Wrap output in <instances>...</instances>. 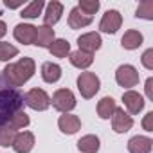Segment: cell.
<instances>
[{
    "mask_svg": "<svg viewBox=\"0 0 153 153\" xmlns=\"http://www.w3.org/2000/svg\"><path fill=\"white\" fill-rule=\"evenodd\" d=\"M36 72V63L33 58H20L16 63H9L4 70H2V78L6 81L7 87H22L24 83H27Z\"/></svg>",
    "mask_w": 153,
    "mask_h": 153,
    "instance_id": "1",
    "label": "cell"
},
{
    "mask_svg": "<svg viewBox=\"0 0 153 153\" xmlns=\"http://www.w3.org/2000/svg\"><path fill=\"white\" fill-rule=\"evenodd\" d=\"M101 88V81L94 72H81L78 76V90L81 94V97L85 99H92Z\"/></svg>",
    "mask_w": 153,
    "mask_h": 153,
    "instance_id": "2",
    "label": "cell"
},
{
    "mask_svg": "<svg viewBox=\"0 0 153 153\" xmlns=\"http://www.w3.org/2000/svg\"><path fill=\"white\" fill-rule=\"evenodd\" d=\"M51 105H52V108H56L58 112L68 114L70 110L76 108L78 101H76V96L72 94V90H68V88H58V90L52 94V97H51Z\"/></svg>",
    "mask_w": 153,
    "mask_h": 153,
    "instance_id": "3",
    "label": "cell"
},
{
    "mask_svg": "<svg viewBox=\"0 0 153 153\" xmlns=\"http://www.w3.org/2000/svg\"><path fill=\"white\" fill-rule=\"evenodd\" d=\"M24 103L36 112H43L51 106V97L43 88H31L24 96Z\"/></svg>",
    "mask_w": 153,
    "mask_h": 153,
    "instance_id": "4",
    "label": "cell"
},
{
    "mask_svg": "<svg viewBox=\"0 0 153 153\" xmlns=\"http://www.w3.org/2000/svg\"><path fill=\"white\" fill-rule=\"evenodd\" d=\"M139 72H137V68L133 67V65H121V67H117V70H115V81H117V85L119 87H123V88H131V87H135L137 83H139Z\"/></svg>",
    "mask_w": 153,
    "mask_h": 153,
    "instance_id": "5",
    "label": "cell"
},
{
    "mask_svg": "<svg viewBox=\"0 0 153 153\" xmlns=\"http://www.w3.org/2000/svg\"><path fill=\"white\" fill-rule=\"evenodd\" d=\"M121 25H123V16H121V13H119L117 9H108V11L103 15L101 22H99V31H101V33H106V34H115V33L121 29Z\"/></svg>",
    "mask_w": 153,
    "mask_h": 153,
    "instance_id": "6",
    "label": "cell"
},
{
    "mask_svg": "<svg viewBox=\"0 0 153 153\" xmlns=\"http://www.w3.org/2000/svg\"><path fill=\"white\" fill-rule=\"evenodd\" d=\"M133 126V119L128 112H124V108H115L114 115H112V128L115 133H126L130 131Z\"/></svg>",
    "mask_w": 153,
    "mask_h": 153,
    "instance_id": "7",
    "label": "cell"
},
{
    "mask_svg": "<svg viewBox=\"0 0 153 153\" xmlns=\"http://www.w3.org/2000/svg\"><path fill=\"white\" fill-rule=\"evenodd\" d=\"M101 45H103V40H101L99 33H96V31L85 33V34H81V36L78 38V47H79V51L88 52V54H94L96 51H99Z\"/></svg>",
    "mask_w": 153,
    "mask_h": 153,
    "instance_id": "8",
    "label": "cell"
},
{
    "mask_svg": "<svg viewBox=\"0 0 153 153\" xmlns=\"http://www.w3.org/2000/svg\"><path fill=\"white\" fill-rule=\"evenodd\" d=\"M13 36L16 42L24 43V45H34V38H36V27L31 24H18L13 31Z\"/></svg>",
    "mask_w": 153,
    "mask_h": 153,
    "instance_id": "9",
    "label": "cell"
},
{
    "mask_svg": "<svg viewBox=\"0 0 153 153\" xmlns=\"http://www.w3.org/2000/svg\"><path fill=\"white\" fill-rule=\"evenodd\" d=\"M61 15H63V4L58 2V0L49 2V4H47V9H45V13H43V25H47V27L56 25V24L61 20Z\"/></svg>",
    "mask_w": 153,
    "mask_h": 153,
    "instance_id": "10",
    "label": "cell"
},
{
    "mask_svg": "<svg viewBox=\"0 0 153 153\" xmlns=\"http://www.w3.org/2000/svg\"><path fill=\"white\" fill-rule=\"evenodd\" d=\"M123 103H124L126 110H128L131 115L142 112V108H144V97H142L139 92H135V90L124 92V94H123Z\"/></svg>",
    "mask_w": 153,
    "mask_h": 153,
    "instance_id": "11",
    "label": "cell"
},
{
    "mask_svg": "<svg viewBox=\"0 0 153 153\" xmlns=\"http://www.w3.org/2000/svg\"><path fill=\"white\" fill-rule=\"evenodd\" d=\"M58 126H59V130L63 133L74 135L78 130H81V119L78 115H74V114H63L58 119Z\"/></svg>",
    "mask_w": 153,
    "mask_h": 153,
    "instance_id": "12",
    "label": "cell"
},
{
    "mask_svg": "<svg viewBox=\"0 0 153 153\" xmlns=\"http://www.w3.org/2000/svg\"><path fill=\"white\" fill-rule=\"evenodd\" d=\"M34 148V133L33 131H20L13 140V149L16 153H29Z\"/></svg>",
    "mask_w": 153,
    "mask_h": 153,
    "instance_id": "13",
    "label": "cell"
},
{
    "mask_svg": "<svg viewBox=\"0 0 153 153\" xmlns=\"http://www.w3.org/2000/svg\"><path fill=\"white\" fill-rule=\"evenodd\" d=\"M153 148V140L146 135H135L128 140V151L130 153H149Z\"/></svg>",
    "mask_w": 153,
    "mask_h": 153,
    "instance_id": "14",
    "label": "cell"
},
{
    "mask_svg": "<svg viewBox=\"0 0 153 153\" xmlns=\"http://www.w3.org/2000/svg\"><path fill=\"white\" fill-rule=\"evenodd\" d=\"M142 42H144V36H142V33H139L137 29H128V31L123 34V38H121V45H123L126 51H135V49H139V47L142 45Z\"/></svg>",
    "mask_w": 153,
    "mask_h": 153,
    "instance_id": "15",
    "label": "cell"
},
{
    "mask_svg": "<svg viewBox=\"0 0 153 153\" xmlns=\"http://www.w3.org/2000/svg\"><path fill=\"white\" fill-rule=\"evenodd\" d=\"M90 24H92V16H87L85 13H81L78 9V6L70 9V13H68V27L70 29H83Z\"/></svg>",
    "mask_w": 153,
    "mask_h": 153,
    "instance_id": "16",
    "label": "cell"
},
{
    "mask_svg": "<svg viewBox=\"0 0 153 153\" xmlns=\"http://www.w3.org/2000/svg\"><path fill=\"white\" fill-rule=\"evenodd\" d=\"M54 40H56V34H54V29H52V27H47V25H40V27H36L34 45L43 47V49H49L51 43H52Z\"/></svg>",
    "mask_w": 153,
    "mask_h": 153,
    "instance_id": "17",
    "label": "cell"
},
{
    "mask_svg": "<svg viewBox=\"0 0 153 153\" xmlns=\"http://www.w3.org/2000/svg\"><path fill=\"white\" fill-rule=\"evenodd\" d=\"M59 78H61V67L58 65V63H52V61H45L43 65H42V79L45 81V83H56V81H59Z\"/></svg>",
    "mask_w": 153,
    "mask_h": 153,
    "instance_id": "18",
    "label": "cell"
},
{
    "mask_svg": "<svg viewBox=\"0 0 153 153\" xmlns=\"http://www.w3.org/2000/svg\"><path fill=\"white\" fill-rule=\"evenodd\" d=\"M68 59L70 63L76 67V68H81V70H87L92 63H94V54H88V52H83V51H74L68 54Z\"/></svg>",
    "mask_w": 153,
    "mask_h": 153,
    "instance_id": "19",
    "label": "cell"
},
{
    "mask_svg": "<svg viewBox=\"0 0 153 153\" xmlns=\"http://www.w3.org/2000/svg\"><path fill=\"white\" fill-rule=\"evenodd\" d=\"M101 148V140L97 135H83L78 140V149L81 153H97Z\"/></svg>",
    "mask_w": 153,
    "mask_h": 153,
    "instance_id": "20",
    "label": "cell"
},
{
    "mask_svg": "<svg viewBox=\"0 0 153 153\" xmlns=\"http://www.w3.org/2000/svg\"><path fill=\"white\" fill-rule=\"evenodd\" d=\"M29 123H31L29 115H27L24 110H20V108H18L16 112H13V114H11V117L7 119L6 126H9V128H13V130H22V128L29 126Z\"/></svg>",
    "mask_w": 153,
    "mask_h": 153,
    "instance_id": "21",
    "label": "cell"
},
{
    "mask_svg": "<svg viewBox=\"0 0 153 153\" xmlns=\"http://www.w3.org/2000/svg\"><path fill=\"white\" fill-rule=\"evenodd\" d=\"M115 108H117L115 99L110 97V96H106V97H103V99L97 103V115H99L101 119H110V117L114 115Z\"/></svg>",
    "mask_w": 153,
    "mask_h": 153,
    "instance_id": "22",
    "label": "cell"
},
{
    "mask_svg": "<svg viewBox=\"0 0 153 153\" xmlns=\"http://www.w3.org/2000/svg\"><path fill=\"white\" fill-rule=\"evenodd\" d=\"M49 51H51V54L56 56V58H67V56L70 54V43H68L67 40H63V38H56V40L51 43Z\"/></svg>",
    "mask_w": 153,
    "mask_h": 153,
    "instance_id": "23",
    "label": "cell"
},
{
    "mask_svg": "<svg viewBox=\"0 0 153 153\" xmlns=\"http://www.w3.org/2000/svg\"><path fill=\"white\" fill-rule=\"evenodd\" d=\"M43 7H45V2H43V0H34V2L27 4V6L22 9L20 16H22V18H29V20H33V18H38V16L42 15Z\"/></svg>",
    "mask_w": 153,
    "mask_h": 153,
    "instance_id": "24",
    "label": "cell"
},
{
    "mask_svg": "<svg viewBox=\"0 0 153 153\" xmlns=\"http://www.w3.org/2000/svg\"><path fill=\"white\" fill-rule=\"evenodd\" d=\"M16 130H13V128H9V126H0V146H4V148H9V146H13V140H15V137H16Z\"/></svg>",
    "mask_w": 153,
    "mask_h": 153,
    "instance_id": "25",
    "label": "cell"
},
{
    "mask_svg": "<svg viewBox=\"0 0 153 153\" xmlns=\"http://www.w3.org/2000/svg\"><path fill=\"white\" fill-rule=\"evenodd\" d=\"M101 4L97 2V0H79V4H78V9L81 13H85L87 16H92L99 11Z\"/></svg>",
    "mask_w": 153,
    "mask_h": 153,
    "instance_id": "26",
    "label": "cell"
},
{
    "mask_svg": "<svg viewBox=\"0 0 153 153\" xmlns=\"http://www.w3.org/2000/svg\"><path fill=\"white\" fill-rule=\"evenodd\" d=\"M18 56V49L7 42H0V61H9L11 58Z\"/></svg>",
    "mask_w": 153,
    "mask_h": 153,
    "instance_id": "27",
    "label": "cell"
},
{
    "mask_svg": "<svg viewBox=\"0 0 153 153\" xmlns=\"http://www.w3.org/2000/svg\"><path fill=\"white\" fill-rule=\"evenodd\" d=\"M137 18H144V20H153V2L151 0H146V2L139 4L137 11H135Z\"/></svg>",
    "mask_w": 153,
    "mask_h": 153,
    "instance_id": "28",
    "label": "cell"
},
{
    "mask_svg": "<svg viewBox=\"0 0 153 153\" xmlns=\"http://www.w3.org/2000/svg\"><path fill=\"white\" fill-rule=\"evenodd\" d=\"M142 65L148 68V70H153V49H148L144 54H142Z\"/></svg>",
    "mask_w": 153,
    "mask_h": 153,
    "instance_id": "29",
    "label": "cell"
},
{
    "mask_svg": "<svg viewBox=\"0 0 153 153\" xmlns=\"http://www.w3.org/2000/svg\"><path fill=\"white\" fill-rule=\"evenodd\" d=\"M151 121H153V112H148V114H146V117H144V121H142V128H144L146 131H153Z\"/></svg>",
    "mask_w": 153,
    "mask_h": 153,
    "instance_id": "30",
    "label": "cell"
},
{
    "mask_svg": "<svg viewBox=\"0 0 153 153\" xmlns=\"http://www.w3.org/2000/svg\"><path fill=\"white\" fill-rule=\"evenodd\" d=\"M144 88H146V96H148L149 99H153V78H148V79H146Z\"/></svg>",
    "mask_w": 153,
    "mask_h": 153,
    "instance_id": "31",
    "label": "cell"
},
{
    "mask_svg": "<svg viewBox=\"0 0 153 153\" xmlns=\"http://www.w3.org/2000/svg\"><path fill=\"white\" fill-rule=\"evenodd\" d=\"M6 33H7V25H6V22L0 20V38L6 36Z\"/></svg>",
    "mask_w": 153,
    "mask_h": 153,
    "instance_id": "32",
    "label": "cell"
},
{
    "mask_svg": "<svg viewBox=\"0 0 153 153\" xmlns=\"http://www.w3.org/2000/svg\"><path fill=\"white\" fill-rule=\"evenodd\" d=\"M6 6H7L9 9H16V7L22 6V2H6Z\"/></svg>",
    "mask_w": 153,
    "mask_h": 153,
    "instance_id": "33",
    "label": "cell"
}]
</instances>
